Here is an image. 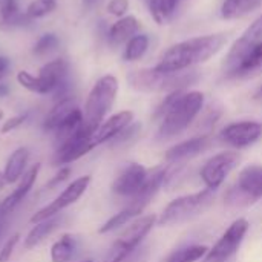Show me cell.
Wrapping results in <instances>:
<instances>
[{
	"label": "cell",
	"instance_id": "3957f363",
	"mask_svg": "<svg viewBox=\"0 0 262 262\" xmlns=\"http://www.w3.org/2000/svg\"><path fill=\"white\" fill-rule=\"evenodd\" d=\"M127 83L138 92H175L186 91L195 84L200 78L198 71H181V72H161L155 66L135 69L127 74Z\"/></svg>",
	"mask_w": 262,
	"mask_h": 262
},
{
	"label": "cell",
	"instance_id": "9c48e42d",
	"mask_svg": "<svg viewBox=\"0 0 262 262\" xmlns=\"http://www.w3.org/2000/svg\"><path fill=\"white\" fill-rule=\"evenodd\" d=\"M92 181V177L91 175H83V177H78L75 178L72 183H69L63 190L61 193H58L54 201H51L49 204L43 206L41 209H38L31 218H29V223L31 224H37V223H41V221H46L49 218H54V216H58L60 212H63L64 209L71 207L72 204H75L88 190L89 184Z\"/></svg>",
	"mask_w": 262,
	"mask_h": 262
},
{
	"label": "cell",
	"instance_id": "7a4b0ae2",
	"mask_svg": "<svg viewBox=\"0 0 262 262\" xmlns=\"http://www.w3.org/2000/svg\"><path fill=\"white\" fill-rule=\"evenodd\" d=\"M227 45L226 34H207L183 40L170 46L157 63L161 72H181L203 64L215 57Z\"/></svg>",
	"mask_w": 262,
	"mask_h": 262
},
{
	"label": "cell",
	"instance_id": "7402d4cb",
	"mask_svg": "<svg viewBox=\"0 0 262 262\" xmlns=\"http://www.w3.org/2000/svg\"><path fill=\"white\" fill-rule=\"evenodd\" d=\"M58 224H60V218L58 216H54V218H49L46 221L32 224V229L28 232V235L23 239L25 250H32V249L38 247L58 227Z\"/></svg>",
	"mask_w": 262,
	"mask_h": 262
},
{
	"label": "cell",
	"instance_id": "52a82bcc",
	"mask_svg": "<svg viewBox=\"0 0 262 262\" xmlns=\"http://www.w3.org/2000/svg\"><path fill=\"white\" fill-rule=\"evenodd\" d=\"M249 229L250 224L246 218L235 220L215 246L207 250L203 262H235Z\"/></svg>",
	"mask_w": 262,
	"mask_h": 262
},
{
	"label": "cell",
	"instance_id": "9a60e30c",
	"mask_svg": "<svg viewBox=\"0 0 262 262\" xmlns=\"http://www.w3.org/2000/svg\"><path fill=\"white\" fill-rule=\"evenodd\" d=\"M41 170V163H35L32 164L26 172L25 175L20 178V181L17 183L15 189L0 203V215L2 216H6L9 215L11 212H14L21 203L23 200L29 195V192L32 190L37 178H38V173Z\"/></svg>",
	"mask_w": 262,
	"mask_h": 262
},
{
	"label": "cell",
	"instance_id": "e575fe53",
	"mask_svg": "<svg viewBox=\"0 0 262 262\" xmlns=\"http://www.w3.org/2000/svg\"><path fill=\"white\" fill-rule=\"evenodd\" d=\"M28 118H29V114H28V112L17 114V115H12V117L6 118V120L3 121L2 127H0V134H2V135L11 134L12 130H15V129H18V127H21V126L28 121Z\"/></svg>",
	"mask_w": 262,
	"mask_h": 262
},
{
	"label": "cell",
	"instance_id": "7bdbcfd3",
	"mask_svg": "<svg viewBox=\"0 0 262 262\" xmlns=\"http://www.w3.org/2000/svg\"><path fill=\"white\" fill-rule=\"evenodd\" d=\"M5 229H6V220H5V216H0V239L5 233Z\"/></svg>",
	"mask_w": 262,
	"mask_h": 262
},
{
	"label": "cell",
	"instance_id": "ee69618b",
	"mask_svg": "<svg viewBox=\"0 0 262 262\" xmlns=\"http://www.w3.org/2000/svg\"><path fill=\"white\" fill-rule=\"evenodd\" d=\"M167 2H169V5H170L172 11H175V9H177V6H178V3H180L181 0H167Z\"/></svg>",
	"mask_w": 262,
	"mask_h": 262
},
{
	"label": "cell",
	"instance_id": "30bf717a",
	"mask_svg": "<svg viewBox=\"0 0 262 262\" xmlns=\"http://www.w3.org/2000/svg\"><path fill=\"white\" fill-rule=\"evenodd\" d=\"M239 154L230 150L216 154L212 158H209L200 172V177L206 184V189L216 192L223 186L226 178L232 173V170L239 164Z\"/></svg>",
	"mask_w": 262,
	"mask_h": 262
},
{
	"label": "cell",
	"instance_id": "d590c367",
	"mask_svg": "<svg viewBox=\"0 0 262 262\" xmlns=\"http://www.w3.org/2000/svg\"><path fill=\"white\" fill-rule=\"evenodd\" d=\"M20 233H12L6 241L5 244L0 247V262H9L12 255H14V250L15 247L20 244Z\"/></svg>",
	"mask_w": 262,
	"mask_h": 262
},
{
	"label": "cell",
	"instance_id": "7c38bea8",
	"mask_svg": "<svg viewBox=\"0 0 262 262\" xmlns=\"http://www.w3.org/2000/svg\"><path fill=\"white\" fill-rule=\"evenodd\" d=\"M92 149H95L92 143V134L84 129V126L74 134L72 137L57 143V149L54 154V164L61 167V166H69L74 161L83 158L88 155Z\"/></svg>",
	"mask_w": 262,
	"mask_h": 262
},
{
	"label": "cell",
	"instance_id": "83f0119b",
	"mask_svg": "<svg viewBox=\"0 0 262 262\" xmlns=\"http://www.w3.org/2000/svg\"><path fill=\"white\" fill-rule=\"evenodd\" d=\"M206 246H186L173 250L163 262H196L203 259L207 253Z\"/></svg>",
	"mask_w": 262,
	"mask_h": 262
},
{
	"label": "cell",
	"instance_id": "6da1fadb",
	"mask_svg": "<svg viewBox=\"0 0 262 262\" xmlns=\"http://www.w3.org/2000/svg\"><path fill=\"white\" fill-rule=\"evenodd\" d=\"M204 94L200 91H175L167 94L155 111V118L161 120L157 138L169 141L195 121L204 107Z\"/></svg>",
	"mask_w": 262,
	"mask_h": 262
},
{
	"label": "cell",
	"instance_id": "8992f818",
	"mask_svg": "<svg viewBox=\"0 0 262 262\" xmlns=\"http://www.w3.org/2000/svg\"><path fill=\"white\" fill-rule=\"evenodd\" d=\"M157 221H158L157 216L147 215V216H141L129 223L127 227L118 236V239L111 246L104 262H121L129 255H132L135 250H138L144 238L155 227Z\"/></svg>",
	"mask_w": 262,
	"mask_h": 262
},
{
	"label": "cell",
	"instance_id": "1f68e13d",
	"mask_svg": "<svg viewBox=\"0 0 262 262\" xmlns=\"http://www.w3.org/2000/svg\"><path fill=\"white\" fill-rule=\"evenodd\" d=\"M18 12L17 0H0V31L12 29V21Z\"/></svg>",
	"mask_w": 262,
	"mask_h": 262
},
{
	"label": "cell",
	"instance_id": "4316f807",
	"mask_svg": "<svg viewBox=\"0 0 262 262\" xmlns=\"http://www.w3.org/2000/svg\"><path fill=\"white\" fill-rule=\"evenodd\" d=\"M38 75L52 81L55 86L63 81L64 78H68L69 75V61L66 58H54L48 63H45L40 71H38Z\"/></svg>",
	"mask_w": 262,
	"mask_h": 262
},
{
	"label": "cell",
	"instance_id": "484cf974",
	"mask_svg": "<svg viewBox=\"0 0 262 262\" xmlns=\"http://www.w3.org/2000/svg\"><path fill=\"white\" fill-rule=\"evenodd\" d=\"M149 45H150V38L147 34H137L134 35L126 45H124V49H123V60L127 61V63H134V61H138L140 58L144 57V54L147 52L149 49Z\"/></svg>",
	"mask_w": 262,
	"mask_h": 262
},
{
	"label": "cell",
	"instance_id": "74e56055",
	"mask_svg": "<svg viewBox=\"0 0 262 262\" xmlns=\"http://www.w3.org/2000/svg\"><path fill=\"white\" fill-rule=\"evenodd\" d=\"M146 255H147V250L146 249H138V250H135L132 255H129L126 259H123L121 262H144Z\"/></svg>",
	"mask_w": 262,
	"mask_h": 262
},
{
	"label": "cell",
	"instance_id": "5bb4252c",
	"mask_svg": "<svg viewBox=\"0 0 262 262\" xmlns=\"http://www.w3.org/2000/svg\"><path fill=\"white\" fill-rule=\"evenodd\" d=\"M149 178V170L140 163L126 164L112 183V192L118 196L132 200L144 187Z\"/></svg>",
	"mask_w": 262,
	"mask_h": 262
},
{
	"label": "cell",
	"instance_id": "603a6c76",
	"mask_svg": "<svg viewBox=\"0 0 262 262\" xmlns=\"http://www.w3.org/2000/svg\"><path fill=\"white\" fill-rule=\"evenodd\" d=\"M262 6V0H224L221 5V17L224 20L243 18Z\"/></svg>",
	"mask_w": 262,
	"mask_h": 262
},
{
	"label": "cell",
	"instance_id": "ac0fdd59",
	"mask_svg": "<svg viewBox=\"0 0 262 262\" xmlns=\"http://www.w3.org/2000/svg\"><path fill=\"white\" fill-rule=\"evenodd\" d=\"M140 31V21L134 15H124L109 26L106 32V40L112 48L126 45Z\"/></svg>",
	"mask_w": 262,
	"mask_h": 262
},
{
	"label": "cell",
	"instance_id": "bcb514c9",
	"mask_svg": "<svg viewBox=\"0 0 262 262\" xmlns=\"http://www.w3.org/2000/svg\"><path fill=\"white\" fill-rule=\"evenodd\" d=\"M83 262H95V261H94V259H84Z\"/></svg>",
	"mask_w": 262,
	"mask_h": 262
},
{
	"label": "cell",
	"instance_id": "d6986e66",
	"mask_svg": "<svg viewBox=\"0 0 262 262\" xmlns=\"http://www.w3.org/2000/svg\"><path fill=\"white\" fill-rule=\"evenodd\" d=\"M29 157H31L29 149L25 146H20L11 152V155L8 157L5 167H3V175H5L8 184H15L20 181V178L28 170Z\"/></svg>",
	"mask_w": 262,
	"mask_h": 262
},
{
	"label": "cell",
	"instance_id": "ffe728a7",
	"mask_svg": "<svg viewBox=\"0 0 262 262\" xmlns=\"http://www.w3.org/2000/svg\"><path fill=\"white\" fill-rule=\"evenodd\" d=\"M75 107H78V104H77V100L74 95H69L66 98L55 101L54 106L51 107V111L43 118V123H41L43 130L54 134L58 129V126L61 124V121L68 117V114L72 112Z\"/></svg>",
	"mask_w": 262,
	"mask_h": 262
},
{
	"label": "cell",
	"instance_id": "7dc6e473",
	"mask_svg": "<svg viewBox=\"0 0 262 262\" xmlns=\"http://www.w3.org/2000/svg\"><path fill=\"white\" fill-rule=\"evenodd\" d=\"M141 2H144V3H147V2H149V0H141Z\"/></svg>",
	"mask_w": 262,
	"mask_h": 262
},
{
	"label": "cell",
	"instance_id": "cb8c5ba5",
	"mask_svg": "<svg viewBox=\"0 0 262 262\" xmlns=\"http://www.w3.org/2000/svg\"><path fill=\"white\" fill-rule=\"evenodd\" d=\"M15 78H17V83L23 89H26L32 94H38V95H52L54 89L57 88L52 81H49L40 75H32L28 71H18Z\"/></svg>",
	"mask_w": 262,
	"mask_h": 262
},
{
	"label": "cell",
	"instance_id": "f546056e",
	"mask_svg": "<svg viewBox=\"0 0 262 262\" xmlns=\"http://www.w3.org/2000/svg\"><path fill=\"white\" fill-rule=\"evenodd\" d=\"M147 8H149L150 17L154 18L157 25H166L173 14L167 0H149Z\"/></svg>",
	"mask_w": 262,
	"mask_h": 262
},
{
	"label": "cell",
	"instance_id": "5b68a950",
	"mask_svg": "<svg viewBox=\"0 0 262 262\" xmlns=\"http://www.w3.org/2000/svg\"><path fill=\"white\" fill-rule=\"evenodd\" d=\"M213 200H215V192L210 189H204L196 193L175 198L164 207V210L157 223L163 227L184 224V223L203 215L213 204Z\"/></svg>",
	"mask_w": 262,
	"mask_h": 262
},
{
	"label": "cell",
	"instance_id": "836d02e7",
	"mask_svg": "<svg viewBox=\"0 0 262 262\" xmlns=\"http://www.w3.org/2000/svg\"><path fill=\"white\" fill-rule=\"evenodd\" d=\"M140 130H141V124H140V123H132V124H129L124 130H121L111 143H112L114 147H115V146H124V144L134 141V140L137 138V135L140 134Z\"/></svg>",
	"mask_w": 262,
	"mask_h": 262
},
{
	"label": "cell",
	"instance_id": "60d3db41",
	"mask_svg": "<svg viewBox=\"0 0 262 262\" xmlns=\"http://www.w3.org/2000/svg\"><path fill=\"white\" fill-rule=\"evenodd\" d=\"M101 0H81V3H83V6L84 8H94L95 5H98Z\"/></svg>",
	"mask_w": 262,
	"mask_h": 262
},
{
	"label": "cell",
	"instance_id": "4dcf8cb0",
	"mask_svg": "<svg viewBox=\"0 0 262 262\" xmlns=\"http://www.w3.org/2000/svg\"><path fill=\"white\" fill-rule=\"evenodd\" d=\"M57 6H58L57 0H32L28 5L25 12L32 20H38V18H43V17L49 15L51 12H54L57 9Z\"/></svg>",
	"mask_w": 262,
	"mask_h": 262
},
{
	"label": "cell",
	"instance_id": "8fae6325",
	"mask_svg": "<svg viewBox=\"0 0 262 262\" xmlns=\"http://www.w3.org/2000/svg\"><path fill=\"white\" fill-rule=\"evenodd\" d=\"M262 41V14L256 17L241 34L239 38L235 40L230 51L226 55L224 60V72L229 77L247 57V54Z\"/></svg>",
	"mask_w": 262,
	"mask_h": 262
},
{
	"label": "cell",
	"instance_id": "c3c4849f",
	"mask_svg": "<svg viewBox=\"0 0 262 262\" xmlns=\"http://www.w3.org/2000/svg\"><path fill=\"white\" fill-rule=\"evenodd\" d=\"M0 216H2V215H0Z\"/></svg>",
	"mask_w": 262,
	"mask_h": 262
},
{
	"label": "cell",
	"instance_id": "f6af8a7d",
	"mask_svg": "<svg viewBox=\"0 0 262 262\" xmlns=\"http://www.w3.org/2000/svg\"><path fill=\"white\" fill-rule=\"evenodd\" d=\"M3 117H5V114H3V111H2V109H0V121H2V120H3Z\"/></svg>",
	"mask_w": 262,
	"mask_h": 262
},
{
	"label": "cell",
	"instance_id": "f1b7e54d",
	"mask_svg": "<svg viewBox=\"0 0 262 262\" xmlns=\"http://www.w3.org/2000/svg\"><path fill=\"white\" fill-rule=\"evenodd\" d=\"M58 45H60V38L55 32H45L34 43L32 54L35 57H45V55L51 54L52 51H55L58 48Z\"/></svg>",
	"mask_w": 262,
	"mask_h": 262
},
{
	"label": "cell",
	"instance_id": "ba28073f",
	"mask_svg": "<svg viewBox=\"0 0 262 262\" xmlns=\"http://www.w3.org/2000/svg\"><path fill=\"white\" fill-rule=\"evenodd\" d=\"M262 198V166L250 164L241 170L235 186L227 192V203L232 206H250Z\"/></svg>",
	"mask_w": 262,
	"mask_h": 262
},
{
	"label": "cell",
	"instance_id": "f35d334b",
	"mask_svg": "<svg viewBox=\"0 0 262 262\" xmlns=\"http://www.w3.org/2000/svg\"><path fill=\"white\" fill-rule=\"evenodd\" d=\"M9 68H11V60L6 55H0V81H3Z\"/></svg>",
	"mask_w": 262,
	"mask_h": 262
},
{
	"label": "cell",
	"instance_id": "277c9868",
	"mask_svg": "<svg viewBox=\"0 0 262 262\" xmlns=\"http://www.w3.org/2000/svg\"><path fill=\"white\" fill-rule=\"evenodd\" d=\"M118 89V78L112 74L101 75L94 83L83 107V126L88 132L94 134L98 126L106 120L117 100Z\"/></svg>",
	"mask_w": 262,
	"mask_h": 262
},
{
	"label": "cell",
	"instance_id": "d6a6232c",
	"mask_svg": "<svg viewBox=\"0 0 262 262\" xmlns=\"http://www.w3.org/2000/svg\"><path fill=\"white\" fill-rule=\"evenodd\" d=\"M71 175H72V169H71L69 166H61V167H58V170L55 172V175L51 177V178L45 183V186L40 189V192H52V190L58 189L63 183H66V181L69 180Z\"/></svg>",
	"mask_w": 262,
	"mask_h": 262
},
{
	"label": "cell",
	"instance_id": "2e32d148",
	"mask_svg": "<svg viewBox=\"0 0 262 262\" xmlns=\"http://www.w3.org/2000/svg\"><path fill=\"white\" fill-rule=\"evenodd\" d=\"M132 123H134V112L132 111H120V112L111 115L92 134L94 146L97 147V146H101L104 143L112 141L121 130H124Z\"/></svg>",
	"mask_w": 262,
	"mask_h": 262
},
{
	"label": "cell",
	"instance_id": "b9f144b4",
	"mask_svg": "<svg viewBox=\"0 0 262 262\" xmlns=\"http://www.w3.org/2000/svg\"><path fill=\"white\" fill-rule=\"evenodd\" d=\"M6 186H8V181L3 175V170H0V192H3L6 189Z\"/></svg>",
	"mask_w": 262,
	"mask_h": 262
},
{
	"label": "cell",
	"instance_id": "d4e9b609",
	"mask_svg": "<svg viewBox=\"0 0 262 262\" xmlns=\"http://www.w3.org/2000/svg\"><path fill=\"white\" fill-rule=\"evenodd\" d=\"M262 71V41L256 45L247 57L241 61V64L229 75V78H246L256 75Z\"/></svg>",
	"mask_w": 262,
	"mask_h": 262
},
{
	"label": "cell",
	"instance_id": "ab89813d",
	"mask_svg": "<svg viewBox=\"0 0 262 262\" xmlns=\"http://www.w3.org/2000/svg\"><path fill=\"white\" fill-rule=\"evenodd\" d=\"M9 92H11L9 84H8L6 81H0V98L8 97V95H9Z\"/></svg>",
	"mask_w": 262,
	"mask_h": 262
},
{
	"label": "cell",
	"instance_id": "44dd1931",
	"mask_svg": "<svg viewBox=\"0 0 262 262\" xmlns=\"http://www.w3.org/2000/svg\"><path fill=\"white\" fill-rule=\"evenodd\" d=\"M78 250V241L72 233H61L49 250L51 262H71Z\"/></svg>",
	"mask_w": 262,
	"mask_h": 262
},
{
	"label": "cell",
	"instance_id": "4fadbf2b",
	"mask_svg": "<svg viewBox=\"0 0 262 262\" xmlns=\"http://www.w3.org/2000/svg\"><path fill=\"white\" fill-rule=\"evenodd\" d=\"M220 138L223 143L235 149L249 147L262 138V123L255 120L230 123L220 132Z\"/></svg>",
	"mask_w": 262,
	"mask_h": 262
},
{
	"label": "cell",
	"instance_id": "e0dca14e",
	"mask_svg": "<svg viewBox=\"0 0 262 262\" xmlns=\"http://www.w3.org/2000/svg\"><path fill=\"white\" fill-rule=\"evenodd\" d=\"M210 137L207 135H201V137H193L190 140H186L183 143H178L175 146H172L164 158L167 163L170 164H177V163H183V161H187L190 158H195L198 155H201L204 150L209 149L210 146Z\"/></svg>",
	"mask_w": 262,
	"mask_h": 262
},
{
	"label": "cell",
	"instance_id": "8d00e7d4",
	"mask_svg": "<svg viewBox=\"0 0 262 262\" xmlns=\"http://www.w3.org/2000/svg\"><path fill=\"white\" fill-rule=\"evenodd\" d=\"M106 9L111 15L121 18L124 15H127L129 11V0H109L106 5Z\"/></svg>",
	"mask_w": 262,
	"mask_h": 262
}]
</instances>
